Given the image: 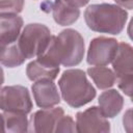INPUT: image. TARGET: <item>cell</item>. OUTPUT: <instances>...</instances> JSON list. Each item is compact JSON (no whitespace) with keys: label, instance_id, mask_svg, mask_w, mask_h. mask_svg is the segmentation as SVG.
I'll list each match as a JSON object with an SVG mask.
<instances>
[{"label":"cell","instance_id":"1","mask_svg":"<svg viewBox=\"0 0 133 133\" xmlns=\"http://www.w3.org/2000/svg\"><path fill=\"white\" fill-rule=\"evenodd\" d=\"M84 39L75 29H64L58 35H52L47 50L37 58L51 66H75L84 56Z\"/></svg>","mask_w":133,"mask_h":133},{"label":"cell","instance_id":"2","mask_svg":"<svg viewBox=\"0 0 133 133\" xmlns=\"http://www.w3.org/2000/svg\"><path fill=\"white\" fill-rule=\"evenodd\" d=\"M84 20L92 31L117 35L125 27L128 12L117 4H91L84 11Z\"/></svg>","mask_w":133,"mask_h":133},{"label":"cell","instance_id":"3","mask_svg":"<svg viewBox=\"0 0 133 133\" xmlns=\"http://www.w3.org/2000/svg\"><path fill=\"white\" fill-rule=\"evenodd\" d=\"M58 86L64 102L73 108L82 107L96 97L95 87L80 69L65 70L58 80Z\"/></svg>","mask_w":133,"mask_h":133},{"label":"cell","instance_id":"4","mask_svg":"<svg viewBox=\"0 0 133 133\" xmlns=\"http://www.w3.org/2000/svg\"><path fill=\"white\" fill-rule=\"evenodd\" d=\"M52 35L50 29L39 23H31L22 30L17 45L26 59L38 57L48 48Z\"/></svg>","mask_w":133,"mask_h":133},{"label":"cell","instance_id":"5","mask_svg":"<svg viewBox=\"0 0 133 133\" xmlns=\"http://www.w3.org/2000/svg\"><path fill=\"white\" fill-rule=\"evenodd\" d=\"M0 103L1 110L6 112L28 114L32 109V101L29 90L22 85L2 87Z\"/></svg>","mask_w":133,"mask_h":133},{"label":"cell","instance_id":"6","mask_svg":"<svg viewBox=\"0 0 133 133\" xmlns=\"http://www.w3.org/2000/svg\"><path fill=\"white\" fill-rule=\"evenodd\" d=\"M118 43L115 38L98 36L91 39L88 46L86 61L90 65L105 66L109 64L116 53Z\"/></svg>","mask_w":133,"mask_h":133},{"label":"cell","instance_id":"7","mask_svg":"<svg viewBox=\"0 0 133 133\" xmlns=\"http://www.w3.org/2000/svg\"><path fill=\"white\" fill-rule=\"evenodd\" d=\"M76 131L83 132H110V123L104 116L100 107L92 106L76 114Z\"/></svg>","mask_w":133,"mask_h":133},{"label":"cell","instance_id":"8","mask_svg":"<svg viewBox=\"0 0 133 133\" xmlns=\"http://www.w3.org/2000/svg\"><path fill=\"white\" fill-rule=\"evenodd\" d=\"M63 114L64 111L61 107L42 108L31 115L29 131L35 133L55 132L57 124Z\"/></svg>","mask_w":133,"mask_h":133},{"label":"cell","instance_id":"9","mask_svg":"<svg viewBox=\"0 0 133 133\" xmlns=\"http://www.w3.org/2000/svg\"><path fill=\"white\" fill-rule=\"evenodd\" d=\"M31 89L35 104L39 108H51L60 103V96L53 80L35 81Z\"/></svg>","mask_w":133,"mask_h":133},{"label":"cell","instance_id":"10","mask_svg":"<svg viewBox=\"0 0 133 133\" xmlns=\"http://www.w3.org/2000/svg\"><path fill=\"white\" fill-rule=\"evenodd\" d=\"M1 47L8 46L18 41L23 27V19L17 14H0Z\"/></svg>","mask_w":133,"mask_h":133},{"label":"cell","instance_id":"11","mask_svg":"<svg viewBox=\"0 0 133 133\" xmlns=\"http://www.w3.org/2000/svg\"><path fill=\"white\" fill-rule=\"evenodd\" d=\"M111 63L116 77L133 74V47L124 42L119 43Z\"/></svg>","mask_w":133,"mask_h":133},{"label":"cell","instance_id":"12","mask_svg":"<svg viewBox=\"0 0 133 133\" xmlns=\"http://www.w3.org/2000/svg\"><path fill=\"white\" fill-rule=\"evenodd\" d=\"M98 103L104 116L107 118H112L122 111L124 106V98L116 89H108L100 95Z\"/></svg>","mask_w":133,"mask_h":133},{"label":"cell","instance_id":"13","mask_svg":"<svg viewBox=\"0 0 133 133\" xmlns=\"http://www.w3.org/2000/svg\"><path fill=\"white\" fill-rule=\"evenodd\" d=\"M51 9L54 21L60 26H69L74 24L80 16V10L78 7H74L63 0H55L51 4Z\"/></svg>","mask_w":133,"mask_h":133},{"label":"cell","instance_id":"14","mask_svg":"<svg viewBox=\"0 0 133 133\" xmlns=\"http://www.w3.org/2000/svg\"><path fill=\"white\" fill-rule=\"evenodd\" d=\"M59 73V66H51L38 58L30 61L26 68V75L31 81L54 80Z\"/></svg>","mask_w":133,"mask_h":133},{"label":"cell","instance_id":"15","mask_svg":"<svg viewBox=\"0 0 133 133\" xmlns=\"http://www.w3.org/2000/svg\"><path fill=\"white\" fill-rule=\"evenodd\" d=\"M87 75L100 89H108L114 85L116 75L114 71L106 66H91L87 69Z\"/></svg>","mask_w":133,"mask_h":133},{"label":"cell","instance_id":"16","mask_svg":"<svg viewBox=\"0 0 133 133\" xmlns=\"http://www.w3.org/2000/svg\"><path fill=\"white\" fill-rule=\"evenodd\" d=\"M2 119L5 132L24 133L29 131V121L27 114L2 111Z\"/></svg>","mask_w":133,"mask_h":133},{"label":"cell","instance_id":"17","mask_svg":"<svg viewBox=\"0 0 133 133\" xmlns=\"http://www.w3.org/2000/svg\"><path fill=\"white\" fill-rule=\"evenodd\" d=\"M2 65L6 68H16L21 65L26 58L22 54L19 49L17 43L10 44L5 47H1V57H0Z\"/></svg>","mask_w":133,"mask_h":133},{"label":"cell","instance_id":"18","mask_svg":"<svg viewBox=\"0 0 133 133\" xmlns=\"http://www.w3.org/2000/svg\"><path fill=\"white\" fill-rule=\"evenodd\" d=\"M24 7V0H1L0 14H20Z\"/></svg>","mask_w":133,"mask_h":133},{"label":"cell","instance_id":"19","mask_svg":"<svg viewBox=\"0 0 133 133\" xmlns=\"http://www.w3.org/2000/svg\"><path fill=\"white\" fill-rule=\"evenodd\" d=\"M117 86L118 88L131 99L133 102V74H127L117 77Z\"/></svg>","mask_w":133,"mask_h":133},{"label":"cell","instance_id":"20","mask_svg":"<svg viewBox=\"0 0 133 133\" xmlns=\"http://www.w3.org/2000/svg\"><path fill=\"white\" fill-rule=\"evenodd\" d=\"M76 131V123L70 115H62L57 124L56 131L57 133L60 132H75Z\"/></svg>","mask_w":133,"mask_h":133},{"label":"cell","instance_id":"21","mask_svg":"<svg viewBox=\"0 0 133 133\" xmlns=\"http://www.w3.org/2000/svg\"><path fill=\"white\" fill-rule=\"evenodd\" d=\"M123 126L126 132L133 133V107L126 110L123 116Z\"/></svg>","mask_w":133,"mask_h":133},{"label":"cell","instance_id":"22","mask_svg":"<svg viewBox=\"0 0 133 133\" xmlns=\"http://www.w3.org/2000/svg\"><path fill=\"white\" fill-rule=\"evenodd\" d=\"M63 1H65L70 5H72L74 7H78V8L85 6L89 2V0H63Z\"/></svg>","mask_w":133,"mask_h":133},{"label":"cell","instance_id":"23","mask_svg":"<svg viewBox=\"0 0 133 133\" xmlns=\"http://www.w3.org/2000/svg\"><path fill=\"white\" fill-rule=\"evenodd\" d=\"M114 2L123 8L133 9V0H114Z\"/></svg>","mask_w":133,"mask_h":133},{"label":"cell","instance_id":"24","mask_svg":"<svg viewBox=\"0 0 133 133\" xmlns=\"http://www.w3.org/2000/svg\"><path fill=\"white\" fill-rule=\"evenodd\" d=\"M127 33H128L130 39L133 41V17L129 22V25H128V28H127Z\"/></svg>","mask_w":133,"mask_h":133}]
</instances>
